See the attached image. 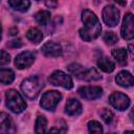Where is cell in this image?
Segmentation results:
<instances>
[{
	"instance_id": "cell-2",
	"label": "cell",
	"mask_w": 134,
	"mask_h": 134,
	"mask_svg": "<svg viewBox=\"0 0 134 134\" xmlns=\"http://www.w3.org/2000/svg\"><path fill=\"white\" fill-rule=\"evenodd\" d=\"M44 87V81L39 75H32L25 79L21 84V90L23 94L29 99H35L40 94Z\"/></svg>"
},
{
	"instance_id": "cell-32",
	"label": "cell",
	"mask_w": 134,
	"mask_h": 134,
	"mask_svg": "<svg viewBox=\"0 0 134 134\" xmlns=\"http://www.w3.org/2000/svg\"><path fill=\"white\" fill-rule=\"evenodd\" d=\"M37 1H39V0H37Z\"/></svg>"
},
{
	"instance_id": "cell-12",
	"label": "cell",
	"mask_w": 134,
	"mask_h": 134,
	"mask_svg": "<svg viewBox=\"0 0 134 134\" xmlns=\"http://www.w3.org/2000/svg\"><path fill=\"white\" fill-rule=\"evenodd\" d=\"M0 131L4 133H14L16 131L12 117L4 112L0 113Z\"/></svg>"
},
{
	"instance_id": "cell-27",
	"label": "cell",
	"mask_w": 134,
	"mask_h": 134,
	"mask_svg": "<svg viewBox=\"0 0 134 134\" xmlns=\"http://www.w3.org/2000/svg\"><path fill=\"white\" fill-rule=\"evenodd\" d=\"M44 2H45V5L48 8H55L57 5H58V1L57 0H44Z\"/></svg>"
},
{
	"instance_id": "cell-6",
	"label": "cell",
	"mask_w": 134,
	"mask_h": 134,
	"mask_svg": "<svg viewBox=\"0 0 134 134\" xmlns=\"http://www.w3.org/2000/svg\"><path fill=\"white\" fill-rule=\"evenodd\" d=\"M119 15V10L114 5H106L103 9V20L110 27H114L118 24Z\"/></svg>"
},
{
	"instance_id": "cell-13",
	"label": "cell",
	"mask_w": 134,
	"mask_h": 134,
	"mask_svg": "<svg viewBox=\"0 0 134 134\" xmlns=\"http://www.w3.org/2000/svg\"><path fill=\"white\" fill-rule=\"evenodd\" d=\"M115 81L116 83L124 87V88H129V87H132L133 84H134V79H133V75L129 72V71H126V70H122L120 71L116 77H115Z\"/></svg>"
},
{
	"instance_id": "cell-15",
	"label": "cell",
	"mask_w": 134,
	"mask_h": 134,
	"mask_svg": "<svg viewBox=\"0 0 134 134\" xmlns=\"http://www.w3.org/2000/svg\"><path fill=\"white\" fill-rule=\"evenodd\" d=\"M97 66L105 72H112L115 68V64L108 57H99L97 60Z\"/></svg>"
},
{
	"instance_id": "cell-23",
	"label": "cell",
	"mask_w": 134,
	"mask_h": 134,
	"mask_svg": "<svg viewBox=\"0 0 134 134\" xmlns=\"http://www.w3.org/2000/svg\"><path fill=\"white\" fill-rule=\"evenodd\" d=\"M88 130L90 133H95V134L103 133V128H102L100 124L96 120H90L88 122Z\"/></svg>"
},
{
	"instance_id": "cell-16",
	"label": "cell",
	"mask_w": 134,
	"mask_h": 134,
	"mask_svg": "<svg viewBox=\"0 0 134 134\" xmlns=\"http://www.w3.org/2000/svg\"><path fill=\"white\" fill-rule=\"evenodd\" d=\"M8 5L15 10L26 12L30 6V2L29 0H8Z\"/></svg>"
},
{
	"instance_id": "cell-10",
	"label": "cell",
	"mask_w": 134,
	"mask_h": 134,
	"mask_svg": "<svg viewBox=\"0 0 134 134\" xmlns=\"http://www.w3.org/2000/svg\"><path fill=\"white\" fill-rule=\"evenodd\" d=\"M35 54L31 51H23L19 53L15 59V65L18 69H25L31 66V64L35 62Z\"/></svg>"
},
{
	"instance_id": "cell-11",
	"label": "cell",
	"mask_w": 134,
	"mask_h": 134,
	"mask_svg": "<svg viewBox=\"0 0 134 134\" xmlns=\"http://www.w3.org/2000/svg\"><path fill=\"white\" fill-rule=\"evenodd\" d=\"M43 54L45 57L48 58H58L60 55H62V47L59 43L52 42V41H48L45 44H43L42 48H41Z\"/></svg>"
},
{
	"instance_id": "cell-19",
	"label": "cell",
	"mask_w": 134,
	"mask_h": 134,
	"mask_svg": "<svg viewBox=\"0 0 134 134\" xmlns=\"http://www.w3.org/2000/svg\"><path fill=\"white\" fill-rule=\"evenodd\" d=\"M100 79H102V76L96 71V69L89 68V69H85L83 71L82 76H81L80 80H84V81H97V80H100Z\"/></svg>"
},
{
	"instance_id": "cell-29",
	"label": "cell",
	"mask_w": 134,
	"mask_h": 134,
	"mask_svg": "<svg viewBox=\"0 0 134 134\" xmlns=\"http://www.w3.org/2000/svg\"><path fill=\"white\" fill-rule=\"evenodd\" d=\"M117 3H119L120 5H125L126 4V0H115Z\"/></svg>"
},
{
	"instance_id": "cell-28",
	"label": "cell",
	"mask_w": 134,
	"mask_h": 134,
	"mask_svg": "<svg viewBox=\"0 0 134 134\" xmlns=\"http://www.w3.org/2000/svg\"><path fill=\"white\" fill-rule=\"evenodd\" d=\"M8 45H9L10 47L16 48V47H20V46H22V43H21V40L17 39V40H13V41H10V42L8 43Z\"/></svg>"
},
{
	"instance_id": "cell-3",
	"label": "cell",
	"mask_w": 134,
	"mask_h": 134,
	"mask_svg": "<svg viewBox=\"0 0 134 134\" xmlns=\"http://www.w3.org/2000/svg\"><path fill=\"white\" fill-rule=\"evenodd\" d=\"M5 99H6V106L14 113H21L26 109L25 100L23 99L21 94L14 89L6 91Z\"/></svg>"
},
{
	"instance_id": "cell-18",
	"label": "cell",
	"mask_w": 134,
	"mask_h": 134,
	"mask_svg": "<svg viewBox=\"0 0 134 134\" xmlns=\"http://www.w3.org/2000/svg\"><path fill=\"white\" fill-rule=\"evenodd\" d=\"M26 38H27L31 43L38 44L39 42L42 41L43 35H42L41 30H39V29L36 28V27H32V28H30V29L27 30V32H26Z\"/></svg>"
},
{
	"instance_id": "cell-9",
	"label": "cell",
	"mask_w": 134,
	"mask_h": 134,
	"mask_svg": "<svg viewBox=\"0 0 134 134\" xmlns=\"http://www.w3.org/2000/svg\"><path fill=\"white\" fill-rule=\"evenodd\" d=\"M79 94L85 99L93 100L103 95V89L98 86H84L79 89Z\"/></svg>"
},
{
	"instance_id": "cell-25",
	"label": "cell",
	"mask_w": 134,
	"mask_h": 134,
	"mask_svg": "<svg viewBox=\"0 0 134 134\" xmlns=\"http://www.w3.org/2000/svg\"><path fill=\"white\" fill-rule=\"evenodd\" d=\"M99 114H100L102 119H103L106 124H111V122H112V120H113V113H112L110 110L104 108V109L100 110Z\"/></svg>"
},
{
	"instance_id": "cell-33",
	"label": "cell",
	"mask_w": 134,
	"mask_h": 134,
	"mask_svg": "<svg viewBox=\"0 0 134 134\" xmlns=\"http://www.w3.org/2000/svg\"><path fill=\"white\" fill-rule=\"evenodd\" d=\"M0 2H1V0H0Z\"/></svg>"
},
{
	"instance_id": "cell-1",
	"label": "cell",
	"mask_w": 134,
	"mask_h": 134,
	"mask_svg": "<svg viewBox=\"0 0 134 134\" xmlns=\"http://www.w3.org/2000/svg\"><path fill=\"white\" fill-rule=\"evenodd\" d=\"M82 21L84 27L80 29V36L84 41H92L100 35L102 26L94 13L89 9H84L82 12Z\"/></svg>"
},
{
	"instance_id": "cell-26",
	"label": "cell",
	"mask_w": 134,
	"mask_h": 134,
	"mask_svg": "<svg viewBox=\"0 0 134 134\" xmlns=\"http://www.w3.org/2000/svg\"><path fill=\"white\" fill-rule=\"evenodd\" d=\"M10 61V55L5 50H0V67L7 65Z\"/></svg>"
},
{
	"instance_id": "cell-20",
	"label": "cell",
	"mask_w": 134,
	"mask_h": 134,
	"mask_svg": "<svg viewBox=\"0 0 134 134\" xmlns=\"http://www.w3.org/2000/svg\"><path fill=\"white\" fill-rule=\"evenodd\" d=\"M112 55L114 59L120 64L125 65L127 64V50L125 48H116L112 50Z\"/></svg>"
},
{
	"instance_id": "cell-30",
	"label": "cell",
	"mask_w": 134,
	"mask_h": 134,
	"mask_svg": "<svg viewBox=\"0 0 134 134\" xmlns=\"http://www.w3.org/2000/svg\"><path fill=\"white\" fill-rule=\"evenodd\" d=\"M17 32H18V29H17V28H15V29H12V30H10V35H16Z\"/></svg>"
},
{
	"instance_id": "cell-7",
	"label": "cell",
	"mask_w": 134,
	"mask_h": 134,
	"mask_svg": "<svg viewBox=\"0 0 134 134\" xmlns=\"http://www.w3.org/2000/svg\"><path fill=\"white\" fill-rule=\"evenodd\" d=\"M109 103L117 110L124 111L130 106V98L121 92H113L109 96Z\"/></svg>"
},
{
	"instance_id": "cell-22",
	"label": "cell",
	"mask_w": 134,
	"mask_h": 134,
	"mask_svg": "<svg viewBox=\"0 0 134 134\" xmlns=\"http://www.w3.org/2000/svg\"><path fill=\"white\" fill-rule=\"evenodd\" d=\"M35 19L38 24L40 25H46L48 21L50 20V13L47 10H40L39 13L36 14Z\"/></svg>"
},
{
	"instance_id": "cell-8",
	"label": "cell",
	"mask_w": 134,
	"mask_h": 134,
	"mask_svg": "<svg viewBox=\"0 0 134 134\" xmlns=\"http://www.w3.org/2000/svg\"><path fill=\"white\" fill-rule=\"evenodd\" d=\"M121 37L125 40H132L134 37V20L131 13L127 14L124 17L121 25Z\"/></svg>"
},
{
	"instance_id": "cell-5",
	"label": "cell",
	"mask_w": 134,
	"mask_h": 134,
	"mask_svg": "<svg viewBox=\"0 0 134 134\" xmlns=\"http://www.w3.org/2000/svg\"><path fill=\"white\" fill-rule=\"evenodd\" d=\"M49 82L53 86H60L65 89H71L73 87V82L71 76L61 70L53 71L49 76Z\"/></svg>"
},
{
	"instance_id": "cell-21",
	"label": "cell",
	"mask_w": 134,
	"mask_h": 134,
	"mask_svg": "<svg viewBox=\"0 0 134 134\" xmlns=\"http://www.w3.org/2000/svg\"><path fill=\"white\" fill-rule=\"evenodd\" d=\"M46 127H47V120H46L45 116L39 115L36 120V127H35L36 133H38V134L44 133L46 131Z\"/></svg>"
},
{
	"instance_id": "cell-4",
	"label": "cell",
	"mask_w": 134,
	"mask_h": 134,
	"mask_svg": "<svg viewBox=\"0 0 134 134\" xmlns=\"http://www.w3.org/2000/svg\"><path fill=\"white\" fill-rule=\"evenodd\" d=\"M62 98V94L59 91L52 90V91H47L42 95L40 105L43 109L47 111H53L55 107L58 106L59 102Z\"/></svg>"
},
{
	"instance_id": "cell-24",
	"label": "cell",
	"mask_w": 134,
	"mask_h": 134,
	"mask_svg": "<svg viewBox=\"0 0 134 134\" xmlns=\"http://www.w3.org/2000/svg\"><path fill=\"white\" fill-rule=\"evenodd\" d=\"M104 41L109 45H113L118 41V38L113 31H106L104 35Z\"/></svg>"
},
{
	"instance_id": "cell-14",
	"label": "cell",
	"mask_w": 134,
	"mask_h": 134,
	"mask_svg": "<svg viewBox=\"0 0 134 134\" xmlns=\"http://www.w3.org/2000/svg\"><path fill=\"white\" fill-rule=\"evenodd\" d=\"M65 112L68 115L76 116L82 113V105L81 103L75 98H70L67 100L65 106Z\"/></svg>"
},
{
	"instance_id": "cell-31",
	"label": "cell",
	"mask_w": 134,
	"mask_h": 134,
	"mask_svg": "<svg viewBox=\"0 0 134 134\" xmlns=\"http://www.w3.org/2000/svg\"><path fill=\"white\" fill-rule=\"evenodd\" d=\"M1 37H2V26H1V23H0V40H1Z\"/></svg>"
},
{
	"instance_id": "cell-17",
	"label": "cell",
	"mask_w": 134,
	"mask_h": 134,
	"mask_svg": "<svg viewBox=\"0 0 134 134\" xmlns=\"http://www.w3.org/2000/svg\"><path fill=\"white\" fill-rule=\"evenodd\" d=\"M14 80H15V72L12 69H7V68L0 69V83L4 85H8L12 84Z\"/></svg>"
}]
</instances>
